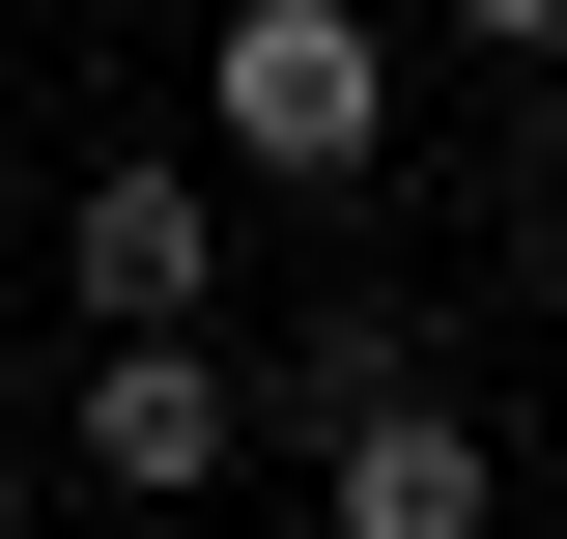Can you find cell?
I'll return each instance as SVG.
<instances>
[{"mask_svg": "<svg viewBox=\"0 0 567 539\" xmlns=\"http://www.w3.org/2000/svg\"><path fill=\"white\" fill-rule=\"evenodd\" d=\"M58 313L114 340V313H227V200L199 171H85L58 200Z\"/></svg>", "mask_w": 567, "mask_h": 539, "instance_id": "cell-4", "label": "cell"}, {"mask_svg": "<svg viewBox=\"0 0 567 539\" xmlns=\"http://www.w3.org/2000/svg\"><path fill=\"white\" fill-rule=\"evenodd\" d=\"M312 511H341V539H483V511H511V455L398 369V398H341V426H312Z\"/></svg>", "mask_w": 567, "mask_h": 539, "instance_id": "cell-3", "label": "cell"}, {"mask_svg": "<svg viewBox=\"0 0 567 539\" xmlns=\"http://www.w3.org/2000/svg\"><path fill=\"white\" fill-rule=\"evenodd\" d=\"M398 369H425V313H312V340H284V426H341V398H398Z\"/></svg>", "mask_w": 567, "mask_h": 539, "instance_id": "cell-5", "label": "cell"}, {"mask_svg": "<svg viewBox=\"0 0 567 539\" xmlns=\"http://www.w3.org/2000/svg\"><path fill=\"white\" fill-rule=\"evenodd\" d=\"M227 455H256V369H227L199 313H114L85 340V482H114V511H199Z\"/></svg>", "mask_w": 567, "mask_h": 539, "instance_id": "cell-2", "label": "cell"}, {"mask_svg": "<svg viewBox=\"0 0 567 539\" xmlns=\"http://www.w3.org/2000/svg\"><path fill=\"white\" fill-rule=\"evenodd\" d=\"M199 142L256 200H369L398 171V58H369V0H227L199 29Z\"/></svg>", "mask_w": 567, "mask_h": 539, "instance_id": "cell-1", "label": "cell"}, {"mask_svg": "<svg viewBox=\"0 0 567 539\" xmlns=\"http://www.w3.org/2000/svg\"><path fill=\"white\" fill-rule=\"evenodd\" d=\"M454 29H483V58H567V0H454Z\"/></svg>", "mask_w": 567, "mask_h": 539, "instance_id": "cell-6", "label": "cell"}]
</instances>
